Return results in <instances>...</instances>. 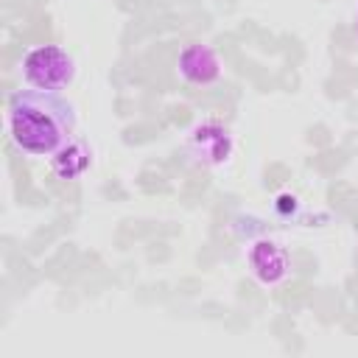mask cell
<instances>
[{
    "label": "cell",
    "mask_w": 358,
    "mask_h": 358,
    "mask_svg": "<svg viewBox=\"0 0 358 358\" xmlns=\"http://www.w3.org/2000/svg\"><path fill=\"white\" fill-rule=\"evenodd\" d=\"M249 266L260 282L274 285V282L285 280V274H288V255L274 241H257L249 249Z\"/></svg>",
    "instance_id": "obj_4"
},
{
    "label": "cell",
    "mask_w": 358,
    "mask_h": 358,
    "mask_svg": "<svg viewBox=\"0 0 358 358\" xmlns=\"http://www.w3.org/2000/svg\"><path fill=\"white\" fill-rule=\"evenodd\" d=\"M76 112L73 103L59 92L20 90L8 103V134L11 143L28 157H53L73 140Z\"/></svg>",
    "instance_id": "obj_1"
},
{
    "label": "cell",
    "mask_w": 358,
    "mask_h": 358,
    "mask_svg": "<svg viewBox=\"0 0 358 358\" xmlns=\"http://www.w3.org/2000/svg\"><path fill=\"white\" fill-rule=\"evenodd\" d=\"M190 148L207 162H224L229 157V131L218 123H204L190 134Z\"/></svg>",
    "instance_id": "obj_6"
},
{
    "label": "cell",
    "mask_w": 358,
    "mask_h": 358,
    "mask_svg": "<svg viewBox=\"0 0 358 358\" xmlns=\"http://www.w3.org/2000/svg\"><path fill=\"white\" fill-rule=\"evenodd\" d=\"M76 76L73 56L59 45H36L22 56V78L34 90L59 92Z\"/></svg>",
    "instance_id": "obj_2"
},
{
    "label": "cell",
    "mask_w": 358,
    "mask_h": 358,
    "mask_svg": "<svg viewBox=\"0 0 358 358\" xmlns=\"http://www.w3.org/2000/svg\"><path fill=\"white\" fill-rule=\"evenodd\" d=\"M179 76L190 84H213L221 78V62L215 56V50L204 42H190L182 48L179 59H176Z\"/></svg>",
    "instance_id": "obj_3"
},
{
    "label": "cell",
    "mask_w": 358,
    "mask_h": 358,
    "mask_svg": "<svg viewBox=\"0 0 358 358\" xmlns=\"http://www.w3.org/2000/svg\"><path fill=\"white\" fill-rule=\"evenodd\" d=\"M92 165V151L84 140L73 137L67 145H62L53 157H50V171L62 179V182H73L78 176L87 173V168Z\"/></svg>",
    "instance_id": "obj_5"
}]
</instances>
